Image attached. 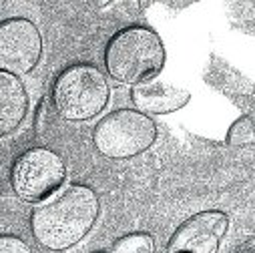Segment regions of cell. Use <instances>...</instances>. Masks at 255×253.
<instances>
[{"instance_id":"cell-1","label":"cell","mask_w":255,"mask_h":253,"mask_svg":"<svg viewBox=\"0 0 255 253\" xmlns=\"http://www.w3.org/2000/svg\"><path fill=\"white\" fill-rule=\"evenodd\" d=\"M99 215V193L89 185L75 183L32 209L30 231L40 247L67 251L91 233Z\"/></svg>"},{"instance_id":"cell-2","label":"cell","mask_w":255,"mask_h":253,"mask_svg":"<svg viewBox=\"0 0 255 253\" xmlns=\"http://www.w3.org/2000/svg\"><path fill=\"white\" fill-rule=\"evenodd\" d=\"M167 50L159 32L147 24L119 28L105 44L107 75L123 85H143L157 79L165 67Z\"/></svg>"},{"instance_id":"cell-3","label":"cell","mask_w":255,"mask_h":253,"mask_svg":"<svg viewBox=\"0 0 255 253\" xmlns=\"http://www.w3.org/2000/svg\"><path fill=\"white\" fill-rule=\"evenodd\" d=\"M50 99L60 119L71 123L91 121L111 101L109 79L93 62H73L54 77Z\"/></svg>"},{"instance_id":"cell-4","label":"cell","mask_w":255,"mask_h":253,"mask_svg":"<svg viewBox=\"0 0 255 253\" xmlns=\"http://www.w3.org/2000/svg\"><path fill=\"white\" fill-rule=\"evenodd\" d=\"M159 129L153 117L129 107L107 113L91 133L95 149L115 161L143 155L155 145Z\"/></svg>"},{"instance_id":"cell-5","label":"cell","mask_w":255,"mask_h":253,"mask_svg":"<svg viewBox=\"0 0 255 253\" xmlns=\"http://www.w3.org/2000/svg\"><path fill=\"white\" fill-rule=\"evenodd\" d=\"M67 181V165L50 147H30L22 151L10 167V187L26 203H44L60 191Z\"/></svg>"},{"instance_id":"cell-6","label":"cell","mask_w":255,"mask_h":253,"mask_svg":"<svg viewBox=\"0 0 255 253\" xmlns=\"http://www.w3.org/2000/svg\"><path fill=\"white\" fill-rule=\"evenodd\" d=\"M42 34L24 16H10L0 22V71L24 77L42 58Z\"/></svg>"},{"instance_id":"cell-7","label":"cell","mask_w":255,"mask_h":253,"mask_svg":"<svg viewBox=\"0 0 255 253\" xmlns=\"http://www.w3.org/2000/svg\"><path fill=\"white\" fill-rule=\"evenodd\" d=\"M229 229V215L221 209H205L187 217L171 233L167 253H217Z\"/></svg>"},{"instance_id":"cell-8","label":"cell","mask_w":255,"mask_h":253,"mask_svg":"<svg viewBox=\"0 0 255 253\" xmlns=\"http://www.w3.org/2000/svg\"><path fill=\"white\" fill-rule=\"evenodd\" d=\"M131 103L133 109L155 117V115H171L175 111H181L183 107L189 105L191 101V93L175 87L167 81H159L153 79L149 83L131 87Z\"/></svg>"},{"instance_id":"cell-9","label":"cell","mask_w":255,"mask_h":253,"mask_svg":"<svg viewBox=\"0 0 255 253\" xmlns=\"http://www.w3.org/2000/svg\"><path fill=\"white\" fill-rule=\"evenodd\" d=\"M28 91L20 77L0 71V135L14 133L28 115Z\"/></svg>"},{"instance_id":"cell-10","label":"cell","mask_w":255,"mask_h":253,"mask_svg":"<svg viewBox=\"0 0 255 253\" xmlns=\"http://www.w3.org/2000/svg\"><path fill=\"white\" fill-rule=\"evenodd\" d=\"M109 251L111 253H155V243L149 233L133 231L115 239Z\"/></svg>"},{"instance_id":"cell-11","label":"cell","mask_w":255,"mask_h":253,"mask_svg":"<svg viewBox=\"0 0 255 253\" xmlns=\"http://www.w3.org/2000/svg\"><path fill=\"white\" fill-rule=\"evenodd\" d=\"M229 147L241 149V147H249L255 143V123L249 115H241L239 119H235L227 131L225 137Z\"/></svg>"},{"instance_id":"cell-12","label":"cell","mask_w":255,"mask_h":253,"mask_svg":"<svg viewBox=\"0 0 255 253\" xmlns=\"http://www.w3.org/2000/svg\"><path fill=\"white\" fill-rule=\"evenodd\" d=\"M50 113H56L54 105H52V99L50 97H42L38 101V107H36V113H34V131L40 139H44L48 135V129H50Z\"/></svg>"},{"instance_id":"cell-13","label":"cell","mask_w":255,"mask_h":253,"mask_svg":"<svg viewBox=\"0 0 255 253\" xmlns=\"http://www.w3.org/2000/svg\"><path fill=\"white\" fill-rule=\"evenodd\" d=\"M0 253H34V251L22 237L12 233H2V237H0Z\"/></svg>"},{"instance_id":"cell-14","label":"cell","mask_w":255,"mask_h":253,"mask_svg":"<svg viewBox=\"0 0 255 253\" xmlns=\"http://www.w3.org/2000/svg\"><path fill=\"white\" fill-rule=\"evenodd\" d=\"M231 253H255V237L243 241V243H241L235 251H231Z\"/></svg>"},{"instance_id":"cell-15","label":"cell","mask_w":255,"mask_h":253,"mask_svg":"<svg viewBox=\"0 0 255 253\" xmlns=\"http://www.w3.org/2000/svg\"><path fill=\"white\" fill-rule=\"evenodd\" d=\"M91 253H111L109 249H97V251H91Z\"/></svg>"}]
</instances>
